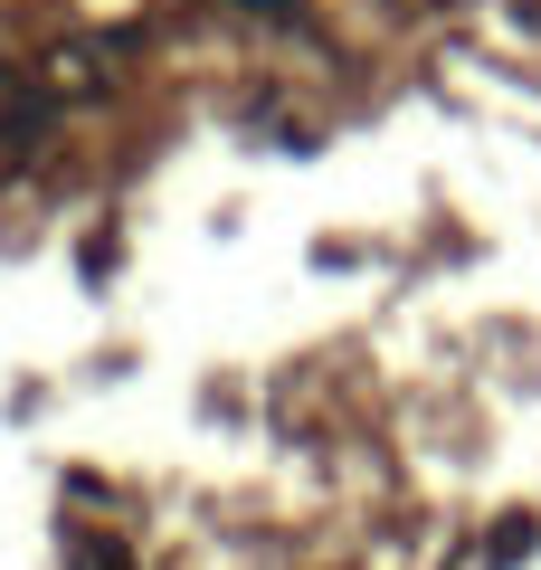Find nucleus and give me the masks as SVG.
I'll return each mask as SVG.
<instances>
[{
  "mask_svg": "<svg viewBox=\"0 0 541 570\" xmlns=\"http://www.w3.org/2000/svg\"><path fill=\"white\" fill-rule=\"evenodd\" d=\"M532 551H541V532H532V523L513 513V523H494V542H484V561H494V570H513V561H532Z\"/></svg>",
  "mask_w": 541,
  "mask_h": 570,
  "instance_id": "nucleus-1",
  "label": "nucleus"
},
{
  "mask_svg": "<svg viewBox=\"0 0 541 570\" xmlns=\"http://www.w3.org/2000/svg\"><path fill=\"white\" fill-rule=\"evenodd\" d=\"M67 570H134V561H124L115 542H96V532H77V542H67Z\"/></svg>",
  "mask_w": 541,
  "mask_h": 570,
  "instance_id": "nucleus-2",
  "label": "nucleus"
},
{
  "mask_svg": "<svg viewBox=\"0 0 541 570\" xmlns=\"http://www.w3.org/2000/svg\"><path fill=\"white\" fill-rule=\"evenodd\" d=\"M238 10H257V20H295V0H238Z\"/></svg>",
  "mask_w": 541,
  "mask_h": 570,
  "instance_id": "nucleus-3",
  "label": "nucleus"
}]
</instances>
